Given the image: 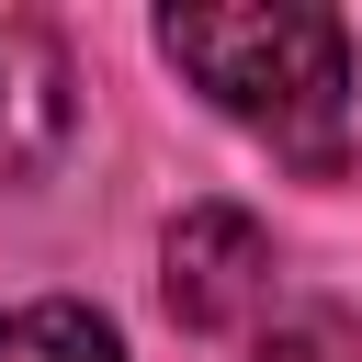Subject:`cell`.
<instances>
[{
    "instance_id": "3",
    "label": "cell",
    "mask_w": 362,
    "mask_h": 362,
    "mask_svg": "<svg viewBox=\"0 0 362 362\" xmlns=\"http://www.w3.org/2000/svg\"><path fill=\"white\" fill-rule=\"evenodd\" d=\"M68 147V45L34 11H0V192Z\"/></svg>"
},
{
    "instance_id": "4",
    "label": "cell",
    "mask_w": 362,
    "mask_h": 362,
    "mask_svg": "<svg viewBox=\"0 0 362 362\" xmlns=\"http://www.w3.org/2000/svg\"><path fill=\"white\" fill-rule=\"evenodd\" d=\"M0 362H124L113 317L45 294V305H0Z\"/></svg>"
},
{
    "instance_id": "5",
    "label": "cell",
    "mask_w": 362,
    "mask_h": 362,
    "mask_svg": "<svg viewBox=\"0 0 362 362\" xmlns=\"http://www.w3.org/2000/svg\"><path fill=\"white\" fill-rule=\"evenodd\" d=\"M249 362H362V317L317 305V294H283L260 328H249Z\"/></svg>"
},
{
    "instance_id": "2",
    "label": "cell",
    "mask_w": 362,
    "mask_h": 362,
    "mask_svg": "<svg viewBox=\"0 0 362 362\" xmlns=\"http://www.w3.org/2000/svg\"><path fill=\"white\" fill-rule=\"evenodd\" d=\"M158 260H170V317L204 328V339H249V328L294 294V283H283V249H272L260 215H238V204H192Z\"/></svg>"
},
{
    "instance_id": "1",
    "label": "cell",
    "mask_w": 362,
    "mask_h": 362,
    "mask_svg": "<svg viewBox=\"0 0 362 362\" xmlns=\"http://www.w3.org/2000/svg\"><path fill=\"white\" fill-rule=\"evenodd\" d=\"M158 57L249 124L283 170L339 181L351 170V23L317 0H181L158 11Z\"/></svg>"
}]
</instances>
